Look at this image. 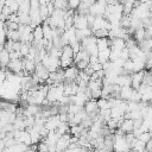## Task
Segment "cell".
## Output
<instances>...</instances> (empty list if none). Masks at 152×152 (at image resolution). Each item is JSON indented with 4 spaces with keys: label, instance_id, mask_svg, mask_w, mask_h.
Wrapping results in <instances>:
<instances>
[{
    "label": "cell",
    "instance_id": "obj_26",
    "mask_svg": "<svg viewBox=\"0 0 152 152\" xmlns=\"http://www.w3.org/2000/svg\"><path fill=\"white\" fill-rule=\"evenodd\" d=\"M83 107H80L77 104H68V114H76L78 113Z\"/></svg>",
    "mask_w": 152,
    "mask_h": 152
},
{
    "label": "cell",
    "instance_id": "obj_8",
    "mask_svg": "<svg viewBox=\"0 0 152 152\" xmlns=\"http://www.w3.org/2000/svg\"><path fill=\"white\" fill-rule=\"evenodd\" d=\"M7 66H8L10 70H12V71L15 72V74H20V72L24 71V70H23V59H21V58L10 61V63H8Z\"/></svg>",
    "mask_w": 152,
    "mask_h": 152
},
{
    "label": "cell",
    "instance_id": "obj_10",
    "mask_svg": "<svg viewBox=\"0 0 152 152\" xmlns=\"http://www.w3.org/2000/svg\"><path fill=\"white\" fill-rule=\"evenodd\" d=\"M133 95V88L132 87H121L120 93H119V97L124 101H131Z\"/></svg>",
    "mask_w": 152,
    "mask_h": 152
},
{
    "label": "cell",
    "instance_id": "obj_18",
    "mask_svg": "<svg viewBox=\"0 0 152 152\" xmlns=\"http://www.w3.org/2000/svg\"><path fill=\"white\" fill-rule=\"evenodd\" d=\"M74 56H75V53H74V51H72V49H71L70 45H64V46L62 48V55H61V57L74 58ZM61 57H59V58H61Z\"/></svg>",
    "mask_w": 152,
    "mask_h": 152
},
{
    "label": "cell",
    "instance_id": "obj_24",
    "mask_svg": "<svg viewBox=\"0 0 152 152\" xmlns=\"http://www.w3.org/2000/svg\"><path fill=\"white\" fill-rule=\"evenodd\" d=\"M138 139L140 140V141H142V142H147V141H150L151 139H152V134L150 133V132H144V133H141L139 137H138Z\"/></svg>",
    "mask_w": 152,
    "mask_h": 152
},
{
    "label": "cell",
    "instance_id": "obj_37",
    "mask_svg": "<svg viewBox=\"0 0 152 152\" xmlns=\"http://www.w3.org/2000/svg\"><path fill=\"white\" fill-rule=\"evenodd\" d=\"M4 152H14V150H13V147H6L4 150Z\"/></svg>",
    "mask_w": 152,
    "mask_h": 152
},
{
    "label": "cell",
    "instance_id": "obj_23",
    "mask_svg": "<svg viewBox=\"0 0 152 152\" xmlns=\"http://www.w3.org/2000/svg\"><path fill=\"white\" fill-rule=\"evenodd\" d=\"M106 126H107L112 132H114V131L119 127V121H116V120H114V119H110V120H108V121L106 122Z\"/></svg>",
    "mask_w": 152,
    "mask_h": 152
},
{
    "label": "cell",
    "instance_id": "obj_39",
    "mask_svg": "<svg viewBox=\"0 0 152 152\" xmlns=\"http://www.w3.org/2000/svg\"><path fill=\"white\" fill-rule=\"evenodd\" d=\"M150 14H151V18H152V6H151V8H150Z\"/></svg>",
    "mask_w": 152,
    "mask_h": 152
},
{
    "label": "cell",
    "instance_id": "obj_9",
    "mask_svg": "<svg viewBox=\"0 0 152 152\" xmlns=\"http://www.w3.org/2000/svg\"><path fill=\"white\" fill-rule=\"evenodd\" d=\"M119 128H120L125 134L133 132V129H134V127H133V120H132V119H124V120L120 122Z\"/></svg>",
    "mask_w": 152,
    "mask_h": 152
},
{
    "label": "cell",
    "instance_id": "obj_25",
    "mask_svg": "<svg viewBox=\"0 0 152 152\" xmlns=\"http://www.w3.org/2000/svg\"><path fill=\"white\" fill-rule=\"evenodd\" d=\"M37 152H49V147L45 142V139H43L39 144H37Z\"/></svg>",
    "mask_w": 152,
    "mask_h": 152
},
{
    "label": "cell",
    "instance_id": "obj_30",
    "mask_svg": "<svg viewBox=\"0 0 152 152\" xmlns=\"http://www.w3.org/2000/svg\"><path fill=\"white\" fill-rule=\"evenodd\" d=\"M90 66H91V69L94 70V71H99V70H102V64L101 63H94V64H89Z\"/></svg>",
    "mask_w": 152,
    "mask_h": 152
},
{
    "label": "cell",
    "instance_id": "obj_31",
    "mask_svg": "<svg viewBox=\"0 0 152 152\" xmlns=\"http://www.w3.org/2000/svg\"><path fill=\"white\" fill-rule=\"evenodd\" d=\"M20 48H21V42H14L13 43V48H12V51H20Z\"/></svg>",
    "mask_w": 152,
    "mask_h": 152
},
{
    "label": "cell",
    "instance_id": "obj_12",
    "mask_svg": "<svg viewBox=\"0 0 152 152\" xmlns=\"http://www.w3.org/2000/svg\"><path fill=\"white\" fill-rule=\"evenodd\" d=\"M109 56H110V48L104 49V50H102V51H99V53H97L99 63L103 64V63L108 62V61H109Z\"/></svg>",
    "mask_w": 152,
    "mask_h": 152
},
{
    "label": "cell",
    "instance_id": "obj_41",
    "mask_svg": "<svg viewBox=\"0 0 152 152\" xmlns=\"http://www.w3.org/2000/svg\"><path fill=\"white\" fill-rule=\"evenodd\" d=\"M151 25H152V18H151Z\"/></svg>",
    "mask_w": 152,
    "mask_h": 152
},
{
    "label": "cell",
    "instance_id": "obj_2",
    "mask_svg": "<svg viewBox=\"0 0 152 152\" xmlns=\"http://www.w3.org/2000/svg\"><path fill=\"white\" fill-rule=\"evenodd\" d=\"M70 138H71L70 133L61 135L59 139L56 142V152H64L70 145Z\"/></svg>",
    "mask_w": 152,
    "mask_h": 152
},
{
    "label": "cell",
    "instance_id": "obj_38",
    "mask_svg": "<svg viewBox=\"0 0 152 152\" xmlns=\"http://www.w3.org/2000/svg\"><path fill=\"white\" fill-rule=\"evenodd\" d=\"M4 49H5V46H4V45H2V44H0V52H1V51H2V50H4Z\"/></svg>",
    "mask_w": 152,
    "mask_h": 152
},
{
    "label": "cell",
    "instance_id": "obj_13",
    "mask_svg": "<svg viewBox=\"0 0 152 152\" xmlns=\"http://www.w3.org/2000/svg\"><path fill=\"white\" fill-rule=\"evenodd\" d=\"M10 61H11V58H10V52H8L6 49H4V50L0 52V65H1V66H7L8 63H10Z\"/></svg>",
    "mask_w": 152,
    "mask_h": 152
},
{
    "label": "cell",
    "instance_id": "obj_1",
    "mask_svg": "<svg viewBox=\"0 0 152 152\" xmlns=\"http://www.w3.org/2000/svg\"><path fill=\"white\" fill-rule=\"evenodd\" d=\"M126 150H131L127 141H126V138H125V134L124 135H118V134H114V145H113V151L114 152H124Z\"/></svg>",
    "mask_w": 152,
    "mask_h": 152
},
{
    "label": "cell",
    "instance_id": "obj_11",
    "mask_svg": "<svg viewBox=\"0 0 152 152\" xmlns=\"http://www.w3.org/2000/svg\"><path fill=\"white\" fill-rule=\"evenodd\" d=\"M96 45H97L99 51L108 49V48H110V39H108V38H96Z\"/></svg>",
    "mask_w": 152,
    "mask_h": 152
},
{
    "label": "cell",
    "instance_id": "obj_4",
    "mask_svg": "<svg viewBox=\"0 0 152 152\" xmlns=\"http://www.w3.org/2000/svg\"><path fill=\"white\" fill-rule=\"evenodd\" d=\"M78 69L76 66H69L64 70V82L65 83H70V82H75L77 76H78Z\"/></svg>",
    "mask_w": 152,
    "mask_h": 152
},
{
    "label": "cell",
    "instance_id": "obj_35",
    "mask_svg": "<svg viewBox=\"0 0 152 152\" xmlns=\"http://www.w3.org/2000/svg\"><path fill=\"white\" fill-rule=\"evenodd\" d=\"M5 148H6V146H5V141H4V139H0V152H4Z\"/></svg>",
    "mask_w": 152,
    "mask_h": 152
},
{
    "label": "cell",
    "instance_id": "obj_40",
    "mask_svg": "<svg viewBox=\"0 0 152 152\" xmlns=\"http://www.w3.org/2000/svg\"><path fill=\"white\" fill-rule=\"evenodd\" d=\"M124 152H132V150H126V151H124Z\"/></svg>",
    "mask_w": 152,
    "mask_h": 152
},
{
    "label": "cell",
    "instance_id": "obj_15",
    "mask_svg": "<svg viewBox=\"0 0 152 152\" xmlns=\"http://www.w3.org/2000/svg\"><path fill=\"white\" fill-rule=\"evenodd\" d=\"M42 30H43V37H44V39H46V40H52V28H51L48 24H44V23H43Z\"/></svg>",
    "mask_w": 152,
    "mask_h": 152
},
{
    "label": "cell",
    "instance_id": "obj_29",
    "mask_svg": "<svg viewBox=\"0 0 152 152\" xmlns=\"http://www.w3.org/2000/svg\"><path fill=\"white\" fill-rule=\"evenodd\" d=\"M88 65H89V62H87V61H80V62L76 63V68L78 70H84Z\"/></svg>",
    "mask_w": 152,
    "mask_h": 152
},
{
    "label": "cell",
    "instance_id": "obj_5",
    "mask_svg": "<svg viewBox=\"0 0 152 152\" xmlns=\"http://www.w3.org/2000/svg\"><path fill=\"white\" fill-rule=\"evenodd\" d=\"M61 124V120H59V115L56 114V115H52L50 118H48L45 120V124H44V127L50 132V131H56L57 126Z\"/></svg>",
    "mask_w": 152,
    "mask_h": 152
},
{
    "label": "cell",
    "instance_id": "obj_17",
    "mask_svg": "<svg viewBox=\"0 0 152 152\" xmlns=\"http://www.w3.org/2000/svg\"><path fill=\"white\" fill-rule=\"evenodd\" d=\"M132 152H146V144L140 141L139 139H137V141L134 142V145L132 146Z\"/></svg>",
    "mask_w": 152,
    "mask_h": 152
},
{
    "label": "cell",
    "instance_id": "obj_19",
    "mask_svg": "<svg viewBox=\"0 0 152 152\" xmlns=\"http://www.w3.org/2000/svg\"><path fill=\"white\" fill-rule=\"evenodd\" d=\"M18 141H19V142H23V144H25V145H27V146H30V145H31V135H30L28 131H23V132H21V135H20V138H19Z\"/></svg>",
    "mask_w": 152,
    "mask_h": 152
},
{
    "label": "cell",
    "instance_id": "obj_34",
    "mask_svg": "<svg viewBox=\"0 0 152 152\" xmlns=\"http://www.w3.org/2000/svg\"><path fill=\"white\" fill-rule=\"evenodd\" d=\"M146 152H152V139L146 142Z\"/></svg>",
    "mask_w": 152,
    "mask_h": 152
},
{
    "label": "cell",
    "instance_id": "obj_28",
    "mask_svg": "<svg viewBox=\"0 0 152 152\" xmlns=\"http://www.w3.org/2000/svg\"><path fill=\"white\" fill-rule=\"evenodd\" d=\"M120 58H122L124 61L129 59V51H128L127 48H125V49H122V50L120 51Z\"/></svg>",
    "mask_w": 152,
    "mask_h": 152
},
{
    "label": "cell",
    "instance_id": "obj_27",
    "mask_svg": "<svg viewBox=\"0 0 152 152\" xmlns=\"http://www.w3.org/2000/svg\"><path fill=\"white\" fill-rule=\"evenodd\" d=\"M80 2L81 0H68V7L70 10H77V7L80 6Z\"/></svg>",
    "mask_w": 152,
    "mask_h": 152
},
{
    "label": "cell",
    "instance_id": "obj_6",
    "mask_svg": "<svg viewBox=\"0 0 152 152\" xmlns=\"http://www.w3.org/2000/svg\"><path fill=\"white\" fill-rule=\"evenodd\" d=\"M144 74L145 71H138V72H133L131 75L132 77V83H131V87L135 90H138V88L141 86L142 83V80H144Z\"/></svg>",
    "mask_w": 152,
    "mask_h": 152
},
{
    "label": "cell",
    "instance_id": "obj_21",
    "mask_svg": "<svg viewBox=\"0 0 152 152\" xmlns=\"http://www.w3.org/2000/svg\"><path fill=\"white\" fill-rule=\"evenodd\" d=\"M97 108H99L100 110L110 108V107H109V103H108V100H106V99H101V97H100V99L97 100Z\"/></svg>",
    "mask_w": 152,
    "mask_h": 152
},
{
    "label": "cell",
    "instance_id": "obj_42",
    "mask_svg": "<svg viewBox=\"0 0 152 152\" xmlns=\"http://www.w3.org/2000/svg\"><path fill=\"white\" fill-rule=\"evenodd\" d=\"M109 152H114V151H109Z\"/></svg>",
    "mask_w": 152,
    "mask_h": 152
},
{
    "label": "cell",
    "instance_id": "obj_7",
    "mask_svg": "<svg viewBox=\"0 0 152 152\" xmlns=\"http://www.w3.org/2000/svg\"><path fill=\"white\" fill-rule=\"evenodd\" d=\"M83 109H84V112L88 114V115H90V114H93V113H99L100 112V109L97 108V100H89V101H87L86 103H84V106H83Z\"/></svg>",
    "mask_w": 152,
    "mask_h": 152
},
{
    "label": "cell",
    "instance_id": "obj_20",
    "mask_svg": "<svg viewBox=\"0 0 152 152\" xmlns=\"http://www.w3.org/2000/svg\"><path fill=\"white\" fill-rule=\"evenodd\" d=\"M30 48H31V43H21V48H20V51H19L21 57H26L28 55Z\"/></svg>",
    "mask_w": 152,
    "mask_h": 152
},
{
    "label": "cell",
    "instance_id": "obj_33",
    "mask_svg": "<svg viewBox=\"0 0 152 152\" xmlns=\"http://www.w3.org/2000/svg\"><path fill=\"white\" fill-rule=\"evenodd\" d=\"M97 62H99L97 56H90L89 57V64H94V63H97Z\"/></svg>",
    "mask_w": 152,
    "mask_h": 152
},
{
    "label": "cell",
    "instance_id": "obj_3",
    "mask_svg": "<svg viewBox=\"0 0 152 152\" xmlns=\"http://www.w3.org/2000/svg\"><path fill=\"white\" fill-rule=\"evenodd\" d=\"M74 27L76 30H86L89 28L88 21H87V15H82L77 12L74 14Z\"/></svg>",
    "mask_w": 152,
    "mask_h": 152
},
{
    "label": "cell",
    "instance_id": "obj_36",
    "mask_svg": "<svg viewBox=\"0 0 152 152\" xmlns=\"http://www.w3.org/2000/svg\"><path fill=\"white\" fill-rule=\"evenodd\" d=\"M94 152H108V151L103 147V148H95V150H94Z\"/></svg>",
    "mask_w": 152,
    "mask_h": 152
},
{
    "label": "cell",
    "instance_id": "obj_16",
    "mask_svg": "<svg viewBox=\"0 0 152 152\" xmlns=\"http://www.w3.org/2000/svg\"><path fill=\"white\" fill-rule=\"evenodd\" d=\"M43 30H42V26H36L33 28V43H39L42 39H43Z\"/></svg>",
    "mask_w": 152,
    "mask_h": 152
},
{
    "label": "cell",
    "instance_id": "obj_22",
    "mask_svg": "<svg viewBox=\"0 0 152 152\" xmlns=\"http://www.w3.org/2000/svg\"><path fill=\"white\" fill-rule=\"evenodd\" d=\"M108 30H97V31H93V36L96 37V38H107L108 37Z\"/></svg>",
    "mask_w": 152,
    "mask_h": 152
},
{
    "label": "cell",
    "instance_id": "obj_14",
    "mask_svg": "<svg viewBox=\"0 0 152 152\" xmlns=\"http://www.w3.org/2000/svg\"><path fill=\"white\" fill-rule=\"evenodd\" d=\"M133 34H134V40L138 42V43H140V42H142L144 39H146V30H145L144 27L135 30Z\"/></svg>",
    "mask_w": 152,
    "mask_h": 152
},
{
    "label": "cell",
    "instance_id": "obj_32",
    "mask_svg": "<svg viewBox=\"0 0 152 152\" xmlns=\"http://www.w3.org/2000/svg\"><path fill=\"white\" fill-rule=\"evenodd\" d=\"M82 71H83V72H84L86 75H88L89 77H90V76L93 75V72H94V70L91 69V66H90V65H88V66H87V68H86L84 70H82Z\"/></svg>",
    "mask_w": 152,
    "mask_h": 152
}]
</instances>
